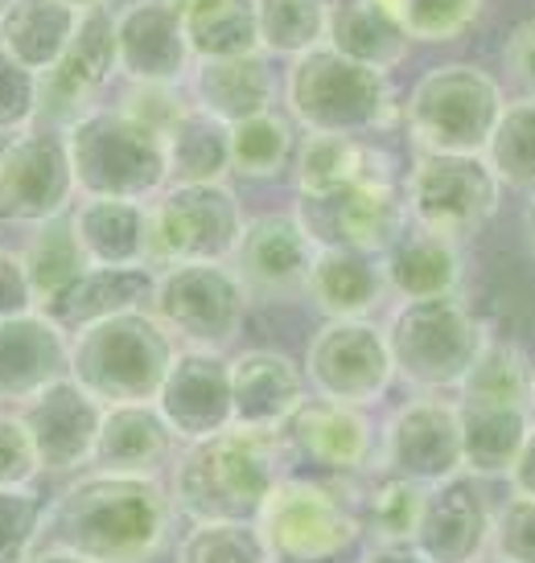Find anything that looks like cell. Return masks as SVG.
Returning a JSON list of instances; mask_svg holds the SVG:
<instances>
[{"mask_svg": "<svg viewBox=\"0 0 535 563\" xmlns=\"http://www.w3.org/2000/svg\"><path fill=\"white\" fill-rule=\"evenodd\" d=\"M174 527V498L157 477L87 473L50 501V548L75 551L91 563H149Z\"/></svg>", "mask_w": 535, "mask_h": 563, "instance_id": "obj_1", "label": "cell"}, {"mask_svg": "<svg viewBox=\"0 0 535 563\" xmlns=\"http://www.w3.org/2000/svg\"><path fill=\"white\" fill-rule=\"evenodd\" d=\"M281 477L284 453L276 428L231 423L174 456L170 498L189 522H255Z\"/></svg>", "mask_w": 535, "mask_h": 563, "instance_id": "obj_2", "label": "cell"}, {"mask_svg": "<svg viewBox=\"0 0 535 563\" xmlns=\"http://www.w3.org/2000/svg\"><path fill=\"white\" fill-rule=\"evenodd\" d=\"M281 103L301 132L375 136L400 124L392 75L317 46L281 70Z\"/></svg>", "mask_w": 535, "mask_h": 563, "instance_id": "obj_3", "label": "cell"}, {"mask_svg": "<svg viewBox=\"0 0 535 563\" xmlns=\"http://www.w3.org/2000/svg\"><path fill=\"white\" fill-rule=\"evenodd\" d=\"M177 350L149 309H128L70 333V378L103 407L153 404Z\"/></svg>", "mask_w": 535, "mask_h": 563, "instance_id": "obj_4", "label": "cell"}, {"mask_svg": "<svg viewBox=\"0 0 535 563\" xmlns=\"http://www.w3.org/2000/svg\"><path fill=\"white\" fill-rule=\"evenodd\" d=\"M255 527L276 563H342L362 539V494L347 477L284 473Z\"/></svg>", "mask_w": 535, "mask_h": 563, "instance_id": "obj_5", "label": "cell"}, {"mask_svg": "<svg viewBox=\"0 0 535 563\" xmlns=\"http://www.w3.org/2000/svg\"><path fill=\"white\" fill-rule=\"evenodd\" d=\"M66 157L79 198H132L153 202L165 189V141L137 124L128 111L91 108L63 128Z\"/></svg>", "mask_w": 535, "mask_h": 563, "instance_id": "obj_6", "label": "cell"}, {"mask_svg": "<svg viewBox=\"0 0 535 563\" xmlns=\"http://www.w3.org/2000/svg\"><path fill=\"white\" fill-rule=\"evenodd\" d=\"M387 350L395 378L416 391H457L490 342L487 325L461 297L400 300L387 317Z\"/></svg>", "mask_w": 535, "mask_h": 563, "instance_id": "obj_7", "label": "cell"}, {"mask_svg": "<svg viewBox=\"0 0 535 563\" xmlns=\"http://www.w3.org/2000/svg\"><path fill=\"white\" fill-rule=\"evenodd\" d=\"M506 103L503 82L478 63L428 66L400 103L416 153H482Z\"/></svg>", "mask_w": 535, "mask_h": 563, "instance_id": "obj_8", "label": "cell"}, {"mask_svg": "<svg viewBox=\"0 0 535 563\" xmlns=\"http://www.w3.org/2000/svg\"><path fill=\"white\" fill-rule=\"evenodd\" d=\"M408 222L449 243H470L503 206V186L482 153H416L404 173Z\"/></svg>", "mask_w": 535, "mask_h": 563, "instance_id": "obj_9", "label": "cell"}, {"mask_svg": "<svg viewBox=\"0 0 535 563\" xmlns=\"http://www.w3.org/2000/svg\"><path fill=\"white\" fill-rule=\"evenodd\" d=\"M243 202L227 181L165 186L149 202V267L222 264L243 235Z\"/></svg>", "mask_w": 535, "mask_h": 563, "instance_id": "obj_10", "label": "cell"}, {"mask_svg": "<svg viewBox=\"0 0 535 563\" xmlns=\"http://www.w3.org/2000/svg\"><path fill=\"white\" fill-rule=\"evenodd\" d=\"M248 288L227 264H174L161 267L149 313L170 329L186 350H227L248 321Z\"/></svg>", "mask_w": 535, "mask_h": 563, "instance_id": "obj_11", "label": "cell"}, {"mask_svg": "<svg viewBox=\"0 0 535 563\" xmlns=\"http://www.w3.org/2000/svg\"><path fill=\"white\" fill-rule=\"evenodd\" d=\"M301 371H305V383L314 395L362 407V411L375 407L395 383L387 333L371 317L321 321L305 345Z\"/></svg>", "mask_w": 535, "mask_h": 563, "instance_id": "obj_12", "label": "cell"}, {"mask_svg": "<svg viewBox=\"0 0 535 563\" xmlns=\"http://www.w3.org/2000/svg\"><path fill=\"white\" fill-rule=\"evenodd\" d=\"M284 473L314 477H359L379 465V432L362 407L305 395L297 411L276 428Z\"/></svg>", "mask_w": 535, "mask_h": 563, "instance_id": "obj_13", "label": "cell"}, {"mask_svg": "<svg viewBox=\"0 0 535 563\" xmlns=\"http://www.w3.org/2000/svg\"><path fill=\"white\" fill-rule=\"evenodd\" d=\"M79 198L58 128L33 124L0 144V222L37 227L66 214Z\"/></svg>", "mask_w": 535, "mask_h": 563, "instance_id": "obj_14", "label": "cell"}, {"mask_svg": "<svg viewBox=\"0 0 535 563\" xmlns=\"http://www.w3.org/2000/svg\"><path fill=\"white\" fill-rule=\"evenodd\" d=\"M379 470L421 489L461 473V420L441 395H416L387 416L379 432Z\"/></svg>", "mask_w": 535, "mask_h": 563, "instance_id": "obj_15", "label": "cell"}, {"mask_svg": "<svg viewBox=\"0 0 535 563\" xmlns=\"http://www.w3.org/2000/svg\"><path fill=\"white\" fill-rule=\"evenodd\" d=\"M120 75L116 58V16L111 9H91L79 16L70 46L46 75H37V124L58 128L75 124L79 115L99 108V99Z\"/></svg>", "mask_w": 535, "mask_h": 563, "instance_id": "obj_16", "label": "cell"}, {"mask_svg": "<svg viewBox=\"0 0 535 563\" xmlns=\"http://www.w3.org/2000/svg\"><path fill=\"white\" fill-rule=\"evenodd\" d=\"M317 247L321 239L301 210H264L243 222V235L227 264L236 267L248 297L288 300L305 292Z\"/></svg>", "mask_w": 535, "mask_h": 563, "instance_id": "obj_17", "label": "cell"}, {"mask_svg": "<svg viewBox=\"0 0 535 563\" xmlns=\"http://www.w3.org/2000/svg\"><path fill=\"white\" fill-rule=\"evenodd\" d=\"M494 506L470 473L425 489V506L412 531V548L428 563H482L490 555Z\"/></svg>", "mask_w": 535, "mask_h": 563, "instance_id": "obj_18", "label": "cell"}, {"mask_svg": "<svg viewBox=\"0 0 535 563\" xmlns=\"http://www.w3.org/2000/svg\"><path fill=\"white\" fill-rule=\"evenodd\" d=\"M153 407H157L165 428L182 444H194V440L231 428L236 423V411H231V358H222L219 350H186L182 345Z\"/></svg>", "mask_w": 535, "mask_h": 563, "instance_id": "obj_19", "label": "cell"}, {"mask_svg": "<svg viewBox=\"0 0 535 563\" xmlns=\"http://www.w3.org/2000/svg\"><path fill=\"white\" fill-rule=\"evenodd\" d=\"M17 416L30 432L42 473H75L83 465H91L99 423H103V404L91 399L70 375L25 399Z\"/></svg>", "mask_w": 535, "mask_h": 563, "instance_id": "obj_20", "label": "cell"}, {"mask_svg": "<svg viewBox=\"0 0 535 563\" xmlns=\"http://www.w3.org/2000/svg\"><path fill=\"white\" fill-rule=\"evenodd\" d=\"M116 16V58L128 82H170L186 87L194 54H189L182 16L170 0H128Z\"/></svg>", "mask_w": 535, "mask_h": 563, "instance_id": "obj_21", "label": "cell"}, {"mask_svg": "<svg viewBox=\"0 0 535 563\" xmlns=\"http://www.w3.org/2000/svg\"><path fill=\"white\" fill-rule=\"evenodd\" d=\"M293 189L305 206L330 202L350 186H383L400 181V165L387 148L367 136H338V132H305L293 153Z\"/></svg>", "mask_w": 535, "mask_h": 563, "instance_id": "obj_22", "label": "cell"}, {"mask_svg": "<svg viewBox=\"0 0 535 563\" xmlns=\"http://www.w3.org/2000/svg\"><path fill=\"white\" fill-rule=\"evenodd\" d=\"M321 243H342L371 255H383L395 239L408 231V206H404V181L383 186H350L330 202H314L301 210Z\"/></svg>", "mask_w": 535, "mask_h": 563, "instance_id": "obj_23", "label": "cell"}, {"mask_svg": "<svg viewBox=\"0 0 535 563\" xmlns=\"http://www.w3.org/2000/svg\"><path fill=\"white\" fill-rule=\"evenodd\" d=\"M70 375V333L42 309L0 321V404H25Z\"/></svg>", "mask_w": 535, "mask_h": 563, "instance_id": "obj_24", "label": "cell"}, {"mask_svg": "<svg viewBox=\"0 0 535 563\" xmlns=\"http://www.w3.org/2000/svg\"><path fill=\"white\" fill-rule=\"evenodd\" d=\"M189 103L222 124L252 120L260 111H272L281 99V75L272 70L268 54H239V58H215L194 63L186 79Z\"/></svg>", "mask_w": 535, "mask_h": 563, "instance_id": "obj_25", "label": "cell"}, {"mask_svg": "<svg viewBox=\"0 0 535 563\" xmlns=\"http://www.w3.org/2000/svg\"><path fill=\"white\" fill-rule=\"evenodd\" d=\"M305 297L326 321H347V317H375V309L392 297L383 280L379 255L342 243H321L305 280Z\"/></svg>", "mask_w": 535, "mask_h": 563, "instance_id": "obj_26", "label": "cell"}, {"mask_svg": "<svg viewBox=\"0 0 535 563\" xmlns=\"http://www.w3.org/2000/svg\"><path fill=\"white\" fill-rule=\"evenodd\" d=\"M305 395V371L281 350H243L231 358V411L243 428H281Z\"/></svg>", "mask_w": 535, "mask_h": 563, "instance_id": "obj_27", "label": "cell"}, {"mask_svg": "<svg viewBox=\"0 0 535 563\" xmlns=\"http://www.w3.org/2000/svg\"><path fill=\"white\" fill-rule=\"evenodd\" d=\"M174 432L165 428L153 404L103 407L99 440H95L91 465L99 473H124V477H157L174 461Z\"/></svg>", "mask_w": 535, "mask_h": 563, "instance_id": "obj_28", "label": "cell"}, {"mask_svg": "<svg viewBox=\"0 0 535 563\" xmlns=\"http://www.w3.org/2000/svg\"><path fill=\"white\" fill-rule=\"evenodd\" d=\"M383 280L395 300H433L457 297L466 280L461 243H449L441 235H428L421 227H408L392 247L379 255Z\"/></svg>", "mask_w": 535, "mask_h": 563, "instance_id": "obj_29", "label": "cell"}, {"mask_svg": "<svg viewBox=\"0 0 535 563\" xmlns=\"http://www.w3.org/2000/svg\"><path fill=\"white\" fill-rule=\"evenodd\" d=\"M457 420H461V473L487 482L511 473L532 428V407L457 399Z\"/></svg>", "mask_w": 535, "mask_h": 563, "instance_id": "obj_30", "label": "cell"}, {"mask_svg": "<svg viewBox=\"0 0 535 563\" xmlns=\"http://www.w3.org/2000/svg\"><path fill=\"white\" fill-rule=\"evenodd\" d=\"M75 235L95 267L149 264V202L132 198H79L70 210Z\"/></svg>", "mask_w": 535, "mask_h": 563, "instance_id": "obj_31", "label": "cell"}, {"mask_svg": "<svg viewBox=\"0 0 535 563\" xmlns=\"http://www.w3.org/2000/svg\"><path fill=\"white\" fill-rule=\"evenodd\" d=\"M153 284H157V272L149 264L137 267H87L79 280L66 288L63 297L46 305L42 313L54 317L66 333L91 325L99 317H116L128 313V309H149L153 300Z\"/></svg>", "mask_w": 535, "mask_h": 563, "instance_id": "obj_32", "label": "cell"}, {"mask_svg": "<svg viewBox=\"0 0 535 563\" xmlns=\"http://www.w3.org/2000/svg\"><path fill=\"white\" fill-rule=\"evenodd\" d=\"M326 46H334L354 63H367L392 75L400 63H408L416 42L383 0H330Z\"/></svg>", "mask_w": 535, "mask_h": 563, "instance_id": "obj_33", "label": "cell"}, {"mask_svg": "<svg viewBox=\"0 0 535 563\" xmlns=\"http://www.w3.org/2000/svg\"><path fill=\"white\" fill-rule=\"evenodd\" d=\"M79 16L66 0H9L0 9V49L33 75H46L70 46Z\"/></svg>", "mask_w": 535, "mask_h": 563, "instance_id": "obj_34", "label": "cell"}, {"mask_svg": "<svg viewBox=\"0 0 535 563\" xmlns=\"http://www.w3.org/2000/svg\"><path fill=\"white\" fill-rule=\"evenodd\" d=\"M182 16L194 63L255 54V0H170Z\"/></svg>", "mask_w": 535, "mask_h": 563, "instance_id": "obj_35", "label": "cell"}, {"mask_svg": "<svg viewBox=\"0 0 535 563\" xmlns=\"http://www.w3.org/2000/svg\"><path fill=\"white\" fill-rule=\"evenodd\" d=\"M21 264H25V276H30L33 288V309L54 305L70 284L79 280L83 272L91 267V260H87V251H83L79 235H75L70 210L58 214V219L30 227V239L21 247Z\"/></svg>", "mask_w": 535, "mask_h": 563, "instance_id": "obj_36", "label": "cell"}, {"mask_svg": "<svg viewBox=\"0 0 535 563\" xmlns=\"http://www.w3.org/2000/svg\"><path fill=\"white\" fill-rule=\"evenodd\" d=\"M165 186H206L231 177V124L206 111L189 115L165 136Z\"/></svg>", "mask_w": 535, "mask_h": 563, "instance_id": "obj_37", "label": "cell"}, {"mask_svg": "<svg viewBox=\"0 0 535 563\" xmlns=\"http://www.w3.org/2000/svg\"><path fill=\"white\" fill-rule=\"evenodd\" d=\"M297 124L288 111H260L252 120L231 124V173L243 181H276L293 169Z\"/></svg>", "mask_w": 535, "mask_h": 563, "instance_id": "obj_38", "label": "cell"}, {"mask_svg": "<svg viewBox=\"0 0 535 563\" xmlns=\"http://www.w3.org/2000/svg\"><path fill=\"white\" fill-rule=\"evenodd\" d=\"M330 0H255V37L260 54L293 63L309 49L326 46Z\"/></svg>", "mask_w": 535, "mask_h": 563, "instance_id": "obj_39", "label": "cell"}, {"mask_svg": "<svg viewBox=\"0 0 535 563\" xmlns=\"http://www.w3.org/2000/svg\"><path fill=\"white\" fill-rule=\"evenodd\" d=\"M482 161L490 165V173L499 177L503 189L532 194L535 189V99L532 95L506 99L503 111H499V124L490 128Z\"/></svg>", "mask_w": 535, "mask_h": 563, "instance_id": "obj_40", "label": "cell"}, {"mask_svg": "<svg viewBox=\"0 0 535 563\" xmlns=\"http://www.w3.org/2000/svg\"><path fill=\"white\" fill-rule=\"evenodd\" d=\"M527 387H532L527 354L515 342L490 338L457 391L461 399H478V404H527Z\"/></svg>", "mask_w": 535, "mask_h": 563, "instance_id": "obj_41", "label": "cell"}, {"mask_svg": "<svg viewBox=\"0 0 535 563\" xmlns=\"http://www.w3.org/2000/svg\"><path fill=\"white\" fill-rule=\"evenodd\" d=\"M177 563H276L255 522H194L177 543Z\"/></svg>", "mask_w": 535, "mask_h": 563, "instance_id": "obj_42", "label": "cell"}, {"mask_svg": "<svg viewBox=\"0 0 535 563\" xmlns=\"http://www.w3.org/2000/svg\"><path fill=\"white\" fill-rule=\"evenodd\" d=\"M425 506V489L400 477H383L362 494V531L375 543H412L416 518Z\"/></svg>", "mask_w": 535, "mask_h": 563, "instance_id": "obj_43", "label": "cell"}, {"mask_svg": "<svg viewBox=\"0 0 535 563\" xmlns=\"http://www.w3.org/2000/svg\"><path fill=\"white\" fill-rule=\"evenodd\" d=\"M383 4L400 16V25L412 33L416 46H445L473 30L487 0H383Z\"/></svg>", "mask_w": 535, "mask_h": 563, "instance_id": "obj_44", "label": "cell"}, {"mask_svg": "<svg viewBox=\"0 0 535 563\" xmlns=\"http://www.w3.org/2000/svg\"><path fill=\"white\" fill-rule=\"evenodd\" d=\"M50 501L37 489H0V563H21L42 548Z\"/></svg>", "mask_w": 535, "mask_h": 563, "instance_id": "obj_45", "label": "cell"}, {"mask_svg": "<svg viewBox=\"0 0 535 563\" xmlns=\"http://www.w3.org/2000/svg\"><path fill=\"white\" fill-rule=\"evenodd\" d=\"M116 108L128 111L137 124H144L149 132H157L161 141L174 132L182 120L189 115V95L186 87H170V82H128Z\"/></svg>", "mask_w": 535, "mask_h": 563, "instance_id": "obj_46", "label": "cell"}, {"mask_svg": "<svg viewBox=\"0 0 535 563\" xmlns=\"http://www.w3.org/2000/svg\"><path fill=\"white\" fill-rule=\"evenodd\" d=\"M490 560L494 563H535V498H511L494 510L490 527Z\"/></svg>", "mask_w": 535, "mask_h": 563, "instance_id": "obj_47", "label": "cell"}, {"mask_svg": "<svg viewBox=\"0 0 535 563\" xmlns=\"http://www.w3.org/2000/svg\"><path fill=\"white\" fill-rule=\"evenodd\" d=\"M33 124H37V75L0 49V136L9 141Z\"/></svg>", "mask_w": 535, "mask_h": 563, "instance_id": "obj_48", "label": "cell"}, {"mask_svg": "<svg viewBox=\"0 0 535 563\" xmlns=\"http://www.w3.org/2000/svg\"><path fill=\"white\" fill-rule=\"evenodd\" d=\"M37 473H42V465H37V453H33V440L21 416L0 411V489H25Z\"/></svg>", "mask_w": 535, "mask_h": 563, "instance_id": "obj_49", "label": "cell"}, {"mask_svg": "<svg viewBox=\"0 0 535 563\" xmlns=\"http://www.w3.org/2000/svg\"><path fill=\"white\" fill-rule=\"evenodd\" d=\"M503 70L523 95L535 99V16L520 21L503 42Z\"/></svg>", "mask_w": 535, "mask_h": 563, "instance_id": "obj_50", "label": "cell"}, {"mask_svg": "<svg viewBox=\"0 0 535 563\" xmlns=\"http://www.w3.org/2000/svg\"><path fill=\"white\" fill-rule=\"evenodd\" d=\"M33 309V288L21 264V251L0 247V321L17 313H30Z\"/></svg>", "mask_w": 535, "mask_h": 563, "instance_id": "obj_51", "label": "cell"}, {"mask_svg": "<svg viewBox=\"0 0 535 563\" xmlns=\"http://www.w3.org/2000/svg\"><path fill=\"white\" fill-rule=\"evenodd\" d=\"M506 482H511V494H520V498H535V420L527 428V440H523L520 456H515V465L506 473Z\"/></svg>", "mask_w": 535, "mask_h": 563, "instance_id": "obj_52", "label": "cell"}, {"mask_svg": "<svg viewBox=\"0 0 535 563\" xmlns=\"http://www.w3.org/2000/svg\"><path fill=\"white\" fill-rule=\"evenodd\" d=\"M359 563H428L412 543H371L362 551Z\"/></svg>", "mask_w": 535, "mask_h": 563, "instance_id": "obj_53", "label": "cell"}, {"mask_svg": "<svg viewBox=\"0 0 535 563\" xmlns=\"http://www.w3.org/2000/svg\"><path fill=\"white\" fill-rule=\"evenodd\" d=\"M21 563H91V560H83V555H75V551H63V548H33L30 555Z\"/></svg>", "mask_w": 535, "mask_h": 563, "instance_id": "obj_54", "label": "cell"}, {"mask_svg": "<svg viewBox=\"0 0 535 563\" xmlns=\"http://www.w3.org/2000/svg\"><path fill=\"white\" fill-rule=\"evenodd\" d=\"M523 247L535 260V189L527 194V206H523Z\"/></svg>", "mask_w": 535, "mask_h": 563, "instance_id": "obj_55", "label": "cell"}, {"mask_svg": "<svg viewBox=\"0 0 535 563\" xmlns=\"http://www.w3.org/2000/svg\"><path fill=\"white\" fill-rule=\"evenodd\" d=\"M70 9H79V13H91V9H111L116 0H66Z\"/></svg>", "mask_w": 535, "mask_h": 563, "instance_id": "obj_56", "label": "cell"}, {"mask_svg": "<svg viewBox=\"0 0 535 563\" xmlns=\"http://www.w3.org/2000/svg\"><path fill=\"white\" fill-rule=\"evenodd\" d=\"M527 407H532V420H535V371H532V387H527Z\"/></svg>", "mask_w": 535, "mask_h": 563, "instance_id": "obj_57", "label": "cell"}, {"mask_svg": "<svg viewBox=\"0 0 535 563\" xmlns=\"http://www.w3.org/2000/svg\"><path fill=\"white\" fill-rule=\"evenodd\" d=\"M4 4H9V0H0V9H4Z\"/></svg>", "mask_w": 535, "mask_h": 563, "instance_id": "obj_58", "label": "cell"}, {"mask_svg": "<svg viewBox=\"0 0 535 563\" xmlns=\"http://www.w3.org/2000/svg\"><path fill=\"white\" fill-rule=\"evenodd\" d=\"M490 563H494V560H490Z\"/></svg>", "mask_w": 535, "mask_h": 563, "instance_id": "obj_59", "label": "cell"}]
</instances>
